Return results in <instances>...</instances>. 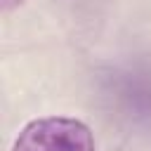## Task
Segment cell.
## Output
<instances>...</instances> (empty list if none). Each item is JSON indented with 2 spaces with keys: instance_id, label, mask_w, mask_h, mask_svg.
Wrapping results in <instances>:
<instances>
[{
  "instance_id": "cell-2",
  "label": "cell",
  "mask_w": 151,
  "mask_h": 151,
  "mask_svg": "<svg viewBox=\"0 0 151 151\" xmlns=\"http://www.w3.org/2000/svg\"><path fill=\"white\" fill-rule=\"evenodd\" d=\"M24 0H0V5H2V12H12L14 7H19Z\"/></svg>"
},
{
  "instance_id": "cell-1",
  "label": "cell",
  "mask_w": 151,
  "mask_h": 151,
  "mask_svg": "<svg viewBox=\"0 0 151 151\" xmlns=\"http://www.w3.org/2000/svg\"><path fill=\"white\" fill-rule=\"evenodd\" d=\"M12 151H97L92 130L71 116H45L26 123Z\"/></svg>"
}]
</instances>
